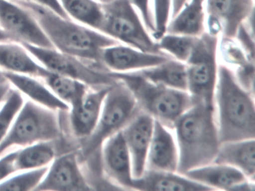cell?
Returning <instances> with one entry per match:
<instances>
[{
	"instance_id": "obj_1",
	"label": "cell",
	"mask_w": 255,
	"mask_h": 191,
	"mask_svg": "<svg viewBox=\"0 0 255 191\" xmlns=\"http://www.w3.org/2000/svg\"><path fill=\"white\" fill-rule=\"evenodd\" d=\"M15 2L34 16L53 47L65 54L106 69L101 62L103 50L120 44L96 29L62 17L31 0H17Z\"/></svg>"
},
{
	"instance_id": "obj_2",
	"label": "cell",
	"mask_w": 255,
	"mask_h": 191,
	"mask_svg": "<svg viewBox=\"0 0 255 191\" xmlns=\"http://www.w3.org/2000/svg\"><path fill=\"white\" fill-rule=\"evenodd\" d=\"M178 148L177 173L212 164L221 143L214 106L195 101L173 125Z\"/></svg>"
},
{
	"instance_id": "obj_3",
	"label": "cell",
	"mask_w": 255,
	"mask_h": 191,
	"mask_svg": "<svg viewBox=\"0 0 255 191\" xmlns=\"http://www.w3.org/2000/svg\"><path fill=\"white\" fill-rule=\"evenodd\" d=\"M214 106L221 143L255 138L254 94L239 83L225 64L219 65Z\"/></svg>"
},
{
	"instance_id": "obj_4",
	"label": "cell",
	"mask_w": 255,
	"mask_h": 191,
	"mask_svg": "<svg viewBox=\"0 0 255 191\" xmlns=\"http://www.w3.org/2000/svg\"><path fill=\"white\" fill-rule=\"evenodd\" d=\"M111 73L130 91L140 110L170 129L193 104L192 96L186 91L156 84L135 72Z\"/></svg>"
},
{
	"instance_id": "obj_5",
	"label": "cell",
	"mask_w": 255,
	"mask_h": 191,
	"mask_svg": "<svg viewBox=\"0 0 255 191\" xmlns=\"http://www.w3.org/2000/svg\"><path fill=\"white\" fill-rule=\"evenodd\" d=\"M140 111L133 95L118 80L110 87L93 132L80 141L79 158L82 161L101 162V152L106 140L122 131Z\"/></svg>"
},
{
	"instance_id": "obj_6",
	"label": "cell",
	"mask_w": 255,
	"mask_h": 191,
	"mask_svg": "<svg viewBox=\"0 0 255 191\" xmlns=\"http://www.w3.org/2000/svg\"><path fill=\"white\" fill-rule=\"evenodd\" d=\"M62 137V127L56 111L27 101L23 103L8 134L0 143V156L15 146L53 143Z\"/></svg>"
},
{
	"instance_id": "obj_7",
	"label": "cell",
	"mask_w": 255,
	"mask_h": 191,
	"mask_svg": "<svg viewBox=\"0 0 255 191\" xmlns=\"http://www.w3.org/2000/svg\"><path fill=\"white\" fill-rule=\"evenodd\" d=\"M102 5L104 20L99 32L141 51L164 53L129 0H114Z\"/></svg>"
},
{
	"instance_id": "obj_8",
	"label": "cell",
	"mask_w": 255,
	"mask_h": 191,
	"mask_svg": "<svg viewBox=\"0 0 255 191\" xmlns=\"http://www.w3.org/2000/svg\"><path fill=\"white\" fill-rule=\"evenodd\" d=\"M219 40L220 36L212 35L207 31L197 37L190 56L185 63L187 92L192 99L210 106H214Z\"/></svg>"
},
{
	"instance_id": "obj_9",
	"label": "cell",
	"mask_w": 255,
	"mask_h": 191,
	"mask_svg": "<svg viewBox=\"0 0 255 191\" xmlns=\"http://www.w3.org/2000/svg\"><path fill=\"white\" fill-rule=\"evenodd\" d=\"M22 45L49 71L78 80L92 89L111 86L118 81L110 71L55 48Z\"/></svg>"
},
{
	"instance_id": "obj_10",
	"label": "cell",
	"mask_w": 255,
	"mask_h": 191,
	"mask_svg": "<svg viewBox=\"0 0 255 191\" xmlns=\"http://www.w3.org/2000/svg\"><path fill=\"white\" fill-rule=\"evenodd\" d=\"M0 29L11 41L54 48L34 16L14 1L0 0Z\"/></svg>"
},
{
	"instance_id": "obj_11",
	"label": "cell",
	"mask_w": 255,
	"mask_h": 191,
	"mask_svg": "<svg viewBox=\"0 0 255 191\" xmlns=\"http://www.w3.org/2000/svg\"><path fill=\"white\" fill-rule=\"evenodd\" d=\"M254 0H206V31L224 38H235L240 26L254 15Z\"/></svg>"
},
{
	"instance_id": "obj_12",
	"label": "cell",
	"mask_w": 255,
	"mask_h": 191,
	"mask_svg": "<svg viewBox=\"0 0 255 191\" xmlns=\"http://www.w3.org/2000/svg\"><path fill=\"white\" fill-rule=\"evenodd\" d=\"M92 190L80 167L77 152L56 157L35 191H90Z\"/></svg>"
},
{
	"instance_id": "obj_13",
	"label": "cell",
	"mask_w": 255,
	"mask_h": 191,
	"mask_svg": "<svg viewBox=\"0 0 255 191\" xmlns=\"http://www.w3.org/2000/svg\"><path fill=\"white\" fill-rule=\"evenodd\" d=\"M154 124L151 116L140 110L122 130L130 155L134 179L141 177L145 172Z\"/></svg>"
},
{
	"instance_id": "obj_14",
	"label": "cell",
	"mask_w": 255,
	"mask_h": 191,
	"mask_svg": "<svg viewBox=\"0 0 255 191\" xmlns=\"http://www.w3.org/2000/svg\"><path fill=\"white\" fill-rule=\"evenodd\" d=\"M101 168L113 183L132 190V162L122 131L106 140L101 152Z\"/></svg>"
},
{
	"instance_id": "obj_15",
	"label": "cell",
	"mask_w": 255,
	"mask_h": 191,
	"mask_svg": "<svg viewBox=\"0 0 255 191\" xmlns=\"http://www.w3.org/2000/svg\"><path fill=\"white\" fill-rule=\"evenodd\" d=\"M171 58L165 53H147L125 44H117L103 50L101 62L110 72L128 73L156 66Z\"/></svg>"
},
{
	"instance_id": "obj_16",
	"label": "cell",
	"mask_w": 255,
	"mask_h": 191,
	"mask_svg": "<svg viewBox=\"0 0 255 191\" xmlns=\"http://www.w3.org/2000/svg\"><path fill=\"white\" fill-rule=\"evenodd\" d=\"M170 128L155 120L151 142L147 153L146 170L177 172L178 148Z\"/></svg>"
},
{
	"instance_id": "obj_17",
	"label": "cell",
	"mask_w": 255,
	"mask_h": 191,
	"mask_svg": "<svg viewBox=\"0 0 255 191\" xmlns=\"http://www.w3.org/2000/svg\"><path fill=\"white\" fill-rule=\"evenodd\" d=\"M111 86L96 88L93 90L88 91L81 102L71 108L70 125L71 131L80 141L87 138L95 130L104 99Z\"/></svg>"
},
{
	"instance_id": "obj_18",
	"label": "cell",
	"mask_w": 255,
	"mask_h": 191,
	"mask_svg": "<svg viewBox=\"0 0 255 191\" xmlns=\"http://www.w3.org/2000/svg\"><path fill=\"white\" fill-rule=\"evenodd\" d=\"M132 190L157 191H212L210 188L195 182L175 172L145 170L141 177L134 179Z\"/></svg>"
},
{
	"instance_id": "obj_19",
	"label": "cell",
	"mask_w": 255,
	"mask_h": 191,
	"mask_svg": "<svg viewBox=\"0 0 255 191\" xmlns=\"http://www.w3.org/2000/svg\"><path fill=\"white\" fill-rule=\"evenodd\" d=\"M213 163L234 167L255 182V139L221 143Z\"/></svg>"
},
{
	"instance_id": "obj_20",
	"label": "cell",
	"mask_w": 255,
	"mask_h": 191,
	"mask_svg": "<svg viewBox=\"0 0 255 191\" xmlns=\"http://www.w3.org/2000/svg\"><path fill=\"white\" fill-rule=\"evenodd\" d=\"M219 52L225 59L226 66L232 67L239 83L254 94L255 59L251 58L234 38L220 37Z\"/></svg>"
},
{
	"instance_id": "obj_21",
	"label": "cell",
	"mask_w": 255,
	"mask_h": 191,
	"mask_svg": "<svg viewBox=\"0 0 255 191\" xmlns=\"http://www.w3.org/2000/svg\"><path fill=\"white\" fill-rule=\"evenodd\" d=\"M0 67L5 71L44 79L50 72L38 64L22 44L14 41L0 42Z\"/></svg>"
},
{
	"instance_id": "obj_22",
	"label": "cell",
	"mask_w": 255,
	"mask_h": 191,
	"mask_svg": "<svg viewBox=\"0 0 255 191\" xmlns=\"http://www.w3.org/2000/svg\"><path fill=\"white\" fill-rule=\"evenodd\" d=\"M2 72L5 80L19 92L30 98V101L55 111L69 110V106L59 99L49 88L38 81L36 77L10 71Z\"/></svg>"
},
{
	"instance_id": "obj_23",
	"label": "cell",
	"mask_w": 255,
	"mask_h": 191,
	"mask_svg": "<svg viewBox=\"0 0 255 191\" xmlns=\"http://www.w3.org/2000/svg\"><path fill=\"white\" fill-rule=\"evenodd\" d=\"M183 175L208 187L212 191H231L234 185L249 179L242 172L234 167L215 163L193 169Z\"/></svg>"
},
{
	"instance_id": "obj_24",
	"label": "cell",
	"mask_w": 255,
	"mask_h": 191,
	"mask_svg": "<svg viewBox=\"0 0 255 191\" xmlns=\"http://www.w3.org/2000/svg\"><path fill=\"white\" fill-rule=\"evenodd\" d=\"M206 0H189L184 7L171 17L166 33L198 37L206 32Z\"/></svg>"
},
{
	"instance_id": "obj_25",
	"label": "cell",
	"mask_w": 255,
	"mask_h": 191,
	"mask_svg": "<svg viewBox=\"0 0 255 191\" xmlns=\"http://www.w3.org/2000/svg\"><path fill=\"white\" fill-rule=\"evenodd\" d=\"M133 72L156 84L187 92L186 64L173 58L156 66Z\"/></svg>"
},
{
	"instance_id": "obj_26",
	"label": "cell",
	"mask_w": 255,
	"mask_h": 191,
	"mask_svg": "<svg viewBox=\"0 0 255 191\" xmlns=\"http://www.w3.org/2000/svg\"><path fill=\"white\" fill-rule=\"evenodd\" d=\"M70 18L80 24L100 31L103 20V5L98 0H59Z\"/></svg>"
},
{
	"instance_id": "obj_27",
	"label": "cell",
	"mask_w": 255,
	"mask_h": 191,
	"mask_svg": "<svg viewBox=\"0 0 255 191\" xmlns=\"http://www.w3.org/2000/svg\"><path fill=\"white\" fill-rule=\"evenodd\" d=\"M43 80L49 89L70 108L78 105L90 88L78 80L51 71Z\"/></svg>"
},
{
	"instance_id": "obj_28",
	"label": "cell",
	"mask_w": 255,
	"mask_h": 191,
	"mask_svg": "<svg viewBox=\"0 0 255 191\" xmlns=\"http://www.w3.org/2000/svg\"><path fill=\"white\" fill-rule=\"evenodd\" d=\"M56 157V150L52 142L35 143L16 150L15 168L17 173L47 167Z\"/></svg>"
},
{
	"instance_id": "obj_29",
	"label": "cell",
	"mask_w": 255,
	"mask_h": 191,
	"mask_svg": "<svg viewBox=\"0 0 255 191\" xmlns=\"http://www.w3.org/2000/svg\"><path fill=\"white\" fill-rule=\"evenodd\" d=\"M197 37L165 33L157 44L159 49L173 59L186 63L190 56Z\"/></svg>"
},
{
	"instance_id": "obj_30",
	"label": "cell",
	"mask_w": 255,
	"mask_h": 191,
	"mask_svg": "<svg viewBox=\"0 0 255 191\" xmlns=\"http://www.w3.org/2000/svg\"><path fill=\"white\" fill-rule=\"evenodd\" d=\"M48 167L26 170L0 182V191H35L47 173Z\"/></svg>"
},
{
	"instance_id": "obj_31",
	"label": "cell",
	"mask_w": 255,
	"mask_h": 191,
	"mask_svg": "<svg viewBox=\"0 0 255 191\" xmlns=\"http://www.w3.org/2000/svg\"><path fill=\"white\" fill-rule=\"evenodd\" d=\"M0 109V143L3 140L11 128L17 113L23 104V98L20 92L15 89H10L2 101Z\"/></svg>"
},
{
	"instance_id": "obj_32",
	"label": "cell",
	"mask_w": 255,
	"mask_h": 191,
	"mask_svg": "<svg viewBox=\"0 0 255 191\" xmlns=\"http://www.w3.org/2000/svg\"><path fill=\"white\" fill-rule=\"evenodd\" d=\"M171 8L172 0H153L152 11L154 31L152 37L156 41L166 33L167 26L171 20Z\"/></svg>"
},
{
	"instance_id": "obj_33",
	"label": "cell",
	"mask_w": 255,
	"mask_h": 191,
	"mask_svg": "<svg viewBox=\"0 0 255 191\" xmlns=\"http://www.w3.org/2000/svg\"><path fill=\"white\" fill-rule=\"evenodd\" d=\"M129 1L138 11L144 26L152 35L154 31V25H153V11H152L150 0H129Z\"/></svg>"
},
{
	"instance_id": "obj_34",
	"label": "cell",
	"mask_w": 255,
	"mask_h": 191,
	"mask_svg": "<svg viewBox=\"0 0 255 191\" xmlns=\"http://www.w3.org/2000/svg\"><path fill=\"white\" fill-rule=\"evenodd\" d=\"M16 151L0 157V182L17 173L15 168Z\"/></svg>"
},
{
	"instance_id": "obj_35",
	"label": "cell",
	"mask_w": 255,
	"mask_h": 191,
	"mask_svg": "<svg viewBox=\"0 0 255 191\" xmlns=\"http://www.w3.org/2000/svg\"><path fill=\"white\" fill-rule=\"evenodd\" d=\"M31 1L52 10L62 17L70 18L62 8L59 0H31Z\"/></svg>"
},
{
	"instance_id": "obj_36",
	"label": "cell",
	"mask_w": 255,
	"mask_h": 191,
	"mask_svg": "<svg viewBox=\"0 0 255 191\" xmlns=\"http://www.w3.org/2000/svg\"><path fill=\"white\" fill-rule=\"evenodd\" d=\"M189 1V0H172L171 17H174L186 5V4Z\"/></svg>"
},
{
	"instance_id": "obj_37",
	"label": "cell",
	"mask_w": 255,
	"mask_h": 191,
	"mask_svg": "<svg viewBox=\"0 0 255 191\" xmlns=\"http://www.w3.org/2000/svg\"><path fill=\"white\" fill-rule=\"evenodd\" d=\"M10 89V83L6 80L0 82V104L4 101Z\"/></svg>"
},
{
	"instance_id": "obj_38",
	"label": "cell",
	"mask_w": 255,
	"mask_h": 191,
	"mask_svg": "<svg viewBox=\"0 0 255 191\" xmlns=\"http://www.w3.org/2000/svg\"><path fill=\"white\" fill-rule=\"evenodd\" d=\"M4 41H11L8 35L2 30L0 29V42H4Z\"/></svg>"
},
{
	"instance_id": "obj_39",
	"label": "cell",
	"mask_w": 255,
	"mask_h": 191,
	"mask_svg": "<svg viewBox=\"0 0 255 191\" xmlns=\"http://www.w3.org/2000/svg\"><path fill=\"white\" fill-rule=\"evenodd\" d=\"M98 2L102 4L109 3V2H113L114 0H98Z\"/></svg>"
},
{
	"instance_id": "obj_40",
	"label": "cell",
	"mask_w": 255,
	"mask_h": 191,
	"mask_svg": "<svg viewBox=\"0 0 255 191\" xmlns=\"http://www.w3.org/2000/svg\"><path fill=\"white\" fill-rule=\"evenodd\" d=\"M5 80V77H4L3 72H2V71H0V82L3 81V80Z\"/></svg>"
},
{
	"instance_id": "obj_41",
	"label": "cell",
	"mask_w": 255,
	"mask_h": 191,
	"mask_svg": "<svg viewBox=\"0 0 255 191\" xmlns=\"http://www.w3.org/2000/svg\"><path fill=\"white\" fill-rule=\"evenodd\" d=\"M11 1H14V2H15V1H17V0H11Z\"/></svg>"
},
{
	"instance_id": "obj_42",
	"label": "cell",
	"mask_w": 255,
	"mask_h": 191,
	"mask_svg": "<svg viewBox=\"0 0 255 191\" xmlns=\"http://www.w3.org/2000/svg\"></svg>"
}]
</instances>
